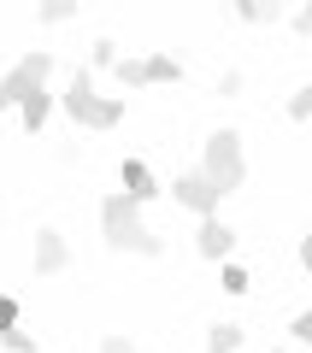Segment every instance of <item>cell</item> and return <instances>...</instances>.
Masks as SVG:
<instances>
[{
	"label": "cell",
	"mask_w": 312,
	"mask_h": 353,
	"mask_svg": "<svg viewBox=\"0 0 312 353\" xmlns=\"http://www.w3.org/2000/svg\"><path fill=\"white\" fill-rule=\"evenodd\" d=\"M100 236H106V248H113V253H142V259H159V253H165V241L148 230L142 206L130 201L124 189L100 201Z\"/></svg>",
	"instance_id": "obj_1"
},
{
	"label": "cell",
	"mask_w": 312,
	"mask_h": 353,
	"mask_svg": "<svg viewBox=\"0 0 312 353\" xmlns=\"http://www.w3.org/2000/svg\"><path fill=\"white\" fill-rule=\"evenodd\" d=\"M200 176H206L218 194H236L242 183H248V153H242V136H236V130H213V136H206Z\"/></svg>",
	"instance_id": "obj_2"
},
{
	"label": "cell",
	"mask_w": 312,
	"mask_h": 353,
	"mask_svg": "<svg viewBox=\"0 0 312 353\" xmlns=\"http://www.w3.org/2000/svg\"><path fill=\"white\" fill-rule=\"evenodd\" d=\"M59 106H65L83 130H118V118H124V101H118V94H95V77H88L83 65H77L71 88L59 94Z\"/></svg>",
	"instance_id": "obj_3"
},
{
	"label": "cell",
	"mask_w": 312,
	"mask_h": 353,
	"mask_svg": "<svg viewBox=\"0 0 312 353\" xmlns=\"http://www.w3.org/2000/svg\"><path fill=\"white\" fill-rule=\"evenodd\" d=\"M48 77H53V53H48V48L24 53L12 71L0 77V112H18V106L36 94V88H48Z\"/></svg>",
	"instance_id": "obj_4"
},
{
	"label": "cell",
	"mask_w": 312,
	"mask_h": 353,
	"mask_svg": "<svg viewBox=\"0 0 312 353\" xmlns=\"http://www.w3.org/2000/svg\"><path fill=\"white\" fill-rule=\"evenodd\" d=\"M171 194H177V206H188V212L200 218V224H206V218H218V201H224V194H218L213 183L200 176V165H195V171H177Z\"/></svg>",
	"instance_id": "obj_5"
},
{
	"label": "cell",
	"mask_w": 312,
	"mask_h": 353,
	"mask_svg": "<svg viewBox=\"0 0 312 353\" xmlns=\"http://www.w3.org/2000/svg\"><path fill=\"white\" fill-rule=\"evenodd\" d=\"M195 253H200V259L230 265V253H236V230H230L224 218H206V224L195 230Z\"/></svg>",
	"instance_id": "obj_6"
},
{
	"label": "cell",
	"mask_w": 312,
	"mask_h": 353,
	"mask_svg": "<svg viewBox=\"0 0 312 353\" xmlns=\"http://www.w3.org/2000/svg\"><path fill=\"white\" fill-rule=\"evenodd\" d=\"M71 265V248H65L59 230H36V271L41 277H53V271H65Z\"/></svg>",
	"instance_id": "obj_7"
},
{
	"label": "cell",
	"mask_w": 312,
	"mask_h": 353,
	"mask_svg": "<svg viewBox=\"0 0 312 353\" xmlns=\"http://www.w3.org/2000/svg\"><path fill=\"white\" fill-rule=\"evenodd\" d=\"M118 183H124V194H130L136 206H148L153 194H159V183H153V171H148L142 159H124V171H118Z\"/></svg>",
	"instance_id": "obj_8"
},
{
	"label": "cell",
	"mask_w": 312,
	"mask_h": 353,
	"mask_svg": "<svg viewBox=\"0 0 312 353\" xmlns=\"http://www.w3.org/2000/svg\"><path fill=\"white\" fill-rule=\"evenodd\" d=\"M48 112H53V94H48V88H36V94L18 106V124H24L30 136H41V130H48Z\"/></svg>",
	"instance_id": "obj_9"
},
{
	"label": "cell",
	"mask_w": 312,
	"mask_h": 353,
	"mask_svg": "<svg viewBox=\"0 0 312 353\" xmlns=\"http://www.w3.org/2000/svg\"><path fill=\"white\" fill-rule=\"evenodd\" d=\"M236 18L242 24H283V6H277V0H236Z\"/></svg>",
	"instance_id": "obj_10"
},
{
	"label": "cell",
	"mask_w": 312,
	"mask_h": 353,
	"mask_svg": "<svg viewBox=\"0 0 312 353\" xmlns=\"http://www.w3.org/2000/svg\"><path fill=\"white\" fill-rule=\"evenodd\" d=\"M236 347H242V324H230V318H224V324L206 330V353H236Z\"/></svg>",
	"instance_id": "obj_11"
},
{
	"label": "cell",
	"mask_w": 312,
	"mask_h": 353,
	"mask_svg": "<svg viewBox=\"0 0 312 353\" xmlns=\"http://www.w3.org/2000/svg\"><path fill=\"white\" fill-rule=\"evenodd\" d=\"M148 83H183V65L171 53H148Z\"/></svg>",
	"instance_id": "obj_12"
},
{
	"label": "cell",
	"mask_w": 312,
	"mask_h": 353,
	"mask_svg": "<svg viewBox=\"0 0 312 353\" xmlns=\"http://www.w3.org/2000/svg\"><path fill=\"white\" fill-rule=\"evenodd\" d=\"M218 283H224V294H248V289H253V277H248V265H236V259H230L224 271H218Z\"/></svg>",
	"instance_id": "obj_13"
},
{
	"label": "cell",
	"mask_w": 312,
	"mask_h": 353,
	"mask_svg": "<svg viewBox=\"0 0 312 353\" xmlns=\"http://www.w3.org/2000/svg\"><path fill=\"white\" fill-rule=\"evenodd\" d=\"M283 112L295 118V124H306V118H312V83H300L295 94H289V106H283Z\"/></svg>",
	"instance_id": "obj_14"
},
{
	"label": "cell",
	"mask_w": 312,
	"mask_h": 353,
	"mask_svg": "<svg viewBox=\"0 0 312 353\" xmlns=\"http://www.w3.org/2000/svg\"><path fill=\"white\" fill-rule=\"evenodd\" d=\"M118 83L124 88H148V59H118Z\"/></svg>",
	"instance_id": "obj_15"
},
{
	"label": "cell",
	"mask_w": 312,
	"mask_h": 353,
	"mask_svg": "<svg viewBox=\"0 0 312 353\" xmlns=\"http://www.w3.org/2000/svg\"><path fill=\"white\" fill-rule=\"evenodd\" d=\"M88 59H95L100 71H118V59H124V53H118V41H113V36H100V41H95V53H88Z\"/></svg>",
	"instance_id": "obj_16"
},
{
	"label": "cell",
	"mask_w": 312,
	"mask_h": 353,
	"mask_svg": "<svg viewBox=\"0 0 312 353\" xmlns=\"http://www.w3.org/2000/svg\"><path fill=\"white\" fill-rule=\"evenodd\" d=\"M12 330H18V301L0 294V336H12Z\"/></svg>",
	"instance_id": "obj_17"
},
{
	"label": "cell",
	"mask_w": 312,
	"mask_h": 353,
	"mask_svg": "<svg viewBox=\"0 0 312 353\" xmlns=\"http://www.w3.org/2000/svg\"><path fill=\"white\" fill-rule=\"evenodd\" d=\"M71 12H77V6H65V0H48V6H41L36 18H41V24H65V18H71Z\"/></svg>",
	"instance_id": "obj_18"
},
{
	"label": "cell",
	"mask_w": 312,
	"mask_h": 353,
	"mask_svg": "<svg viewBox=\"0 0 312 353\" xmlns=\"http://www.w3.org/2000/svg\"><path fill=\"white\" fill-rule=\"evenodd\" d=\"M289 336H295V341H300V347H312V306H306V312H300V318H295V324H289Z\"/></svg>",
	"instance_id": "obj_19"
},
{
	"label": "cell",
	"mask_w": 312,
	"mask_h": 353,
	"mask_svg": "<svg viewBox=\"0 0 312 353\" xmlns=\"http://www.w3.org/2000/svg\"><path fill=\"white\" fill-rule=\"evenodd\" d=\"M0 341H6V353H36V341H30L24 330H12V336H0Z\"/></svg>",
	"instance_id": "obj_20"
},
{
	"label": "cell",
	"mask_w": 312,
	"mask_h": 353,
	"mask_svg": "<svg viewBox=\"0 0 312 353\" xmlns=\"http://www.w3.org/2000/svg\"><path fill=\"white\" fill-rule=\"evenodd\" d=\"M289 24H295V36H312V0L300 6V12H289Z\"/></svg>",
	"instance_id": "obj_21"
},
{
	"label": "cell",
	"mask_w": 312,
	"mask_h": 353,
	"mask_svg": "<svg viewBox=\"0 0 312 353\" xmlns=\"http://www.w3.org/2000/svg\"><path fill=\"white\" fill-rule=\"evenodd\" d=\"M100 353H136V341H130V336H118V330H113V336L100 341Z\"/></svg>",
	"instance_id": "obj_22"
},
{
	"label": "cell",
	"mask_w": 312,
	"mask_h": 353,
	"mask_svg": "<svg viewBox=\"0 0 312 353\" xmlns=\"http://www.w3.org/2000/svg\"><path fill=\"white\" fill-rule=\"evenodd\" d=\"M218 94H224V101H230V94H242V71H224V77H218Z\"/></svg>",
	"instance_id": "obj_23"
},
{
	"label": "cell",
	"mask_w": 312,
	"mask_h": 353,
	"mask_svg": "<svg viewBox=\"0 0 312 353\" xmlns=\"http://www.w3.org/2000/svg\"><path fill=\"white\" fill-rule=\"evenodd\" d=\"M300 265H306V271H312V230H306V236H300Z\"/></svg>",
	"instance_id": "obj_24"
},
{
	"label": "cell",
	"mask_w": 312,
	"mask_h": 353,
	"mask_svg": "<svg viewBox=\"0 0 312 353\" xmlns=\"http://www.w3.org/2000/svg\"><path fill=\"white\" fill-rule=\"evenodd\" d=\"M271 353H283V347H271Z\"/></svg>",
	"instance_id": "obj_25"
}]
</instances>
